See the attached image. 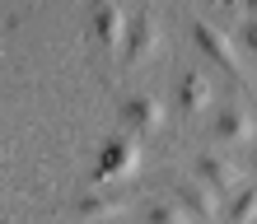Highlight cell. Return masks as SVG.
Returning <instances> with one entry per match:
<instances>
[{
  "label": "cell",
  "instance_id": "obj_1",
  "mask_svg": "<svg viewBox=\"0 0 257 224\" xmlns=\"http://www.w3.org/2000/svg\"><path fill=\"white\" fill-rule=\"evenodd\" d=\"M136 168H141V149H136V140L126 136H112L108 145H103L98 154V168H94V182H126V177H136Z\"/></svg>",
  "mask_w": 257,
  "mask_h": 224
},
{
  "label": "cell",
  "instance_id": "obj_2",
  "mask_svg": "<svg viewBox=\"0 0 257 224\" xmlns=\"http://www.w3.org/2000/svg\"><path fill=\"white\" fill-rule=\"evenodd\" d=\"M159 38H164V28L155 14H136L131 19V33H126V66H145V61H155V52H159Z\"/></svg>",
  "mask_w": 257,
  "mask_h": 224
},
{
  "label": "cell",
  "instance_id": "obj_3",
  "mask_svg": "<svg viewBox=\"0 0 257 224\" xmlns=\"http://www.w3.org/2000/svg\"><path fill=\"white\" fill-rule=\"evenodd\" d=\"M192 33H196V47H201V52L210 56V61H220V66L229 70V75H238V80H243V61H238V47H234V42L220 33L215 24L196 19V24H192Z\"/></svg>",
  "mask_w": 257,
  "mask_h": 224
},
{
  "label": "cell",
  "instance_id": "obj_4",
  "mask_svg": "<svg viewBox=\"0 0 257 224\" xmlns=\"http://www.w3.org/2000/svg\"><path fill=\"white\" fill-rule=\"evenodd\" d=\"M94 28H98V42L108 52H126V33H131V19L122 14L117 0H94Z\"/></svg>",
  "mask_w": 257,
  "mask_h": 224
},
{
  "label": "cell",
  "instance_id": "obj_5",
  "mask_svg": "<svg viewBox=\"0 0 257 224\" xmlns=\"http://www.w3.org/2000/svg\"><path fill=\"white\" fill-rule=\"evenodd\" d=\"M215 140L220 145H248V140H257L252 112L248 108H220V117H215Z\"/></svg>",
  "mask_w": 257,
  "mask_h": 224
},
{
  "label": "cell",
  "instance_id": "obj_6",
  "mask_svg": "<svg viewBox=\"0 0 257 224\" xmlns=\"http://www.w3.org/2000/svg\"><path fill=\"white\" fill-rule=\"evenodd\" d=\"M122 117H126V126L131 131H141V136H155V131L164 126V103L159 98H150V94H136L122 103Z\"/></svg>",
  "mask_w": 257,
  "mask_h": 224
},
{
  "label": "cell",
  "instance_id": "obj_7",
  "mask_svg": "<svg viewBox=\"0 0 257 224\" xmlns=\"http://www.w3.org/2000/svg\"><path fill=\"white\" fill-rule=\"evenodd\" d=\"M178 201H183L196 219H215V215H220L215 187H206L201 177H183V182H178Z\"/></svg>",
  "mask_w": 257,
  "mask_h": 224
},
{
  "label": "cell",
  "instance_id": "obj_8",
  "mask_svg": "<svg viewBox=\"0 0 257 224\" xmlns=\"http://www.w3.org/2000/svg\"><path fill=\"white\" fill-rule=\"evenodd\" d=\"M196 173H201V182H206V187H215V191H229V187L243 182L238 163H234V159H224V154H201V159H196Z\"/></svg>",
  "mask_w": 257,
  "mask_h": 224
},
{
  "label": "cell",
  "instance_id": "obj_9",
  "mask_svg": "<svg viewBox=\"0 0 257 224\" xmlns=\"http://www.w3.org/2000/svg\"><path fill=\"white\" fill-rule=\"evenodd\" d=\"M210 98H215V89H210L206 75L187 70L183 80H178V108H183V112H201V108H210Z\"/></svg>",
  "mask_w": 257,
  "mask_h": 224
},
{
  "label": "cell",
  "instance_id": "obj_10",
  "mask_svg": "<svg viewBox=\"0 0 257 224\" xmlns=\"http://www.w3.org/2000/svg\"><path fill=\"white\" fill-rule=\"evenodd\" d=\"M126 205L117 196H98V191H89V196H80V205H75V215L80 219H117Z\"/></svg>",
  "mask_w": 257,
  "mask_h": 224
},
{
  "label": "cell",
  "instance_id": "obj_11",
  "mask_svg": "<svg viewBox=\"0 0 257 224\" xmlns=\"http://www.w3.org/2000/svg\"><path fill=\"white\" fill-rule=\"evenodd\" d=\"M150 224H192L196 215L187 210L183 201H150V210H145Z\"/></svg>",
  "mask_w": 257,
  "mask_h": 224
},
{
  "label": "cell",
  "instance_id": "obj_12",
  "mask_svg": "<svg viewBox=\"0 0 257 224\" xmlns=\"http://www.w3.org/2000/svg\"><path fill=\"white\" fill-rule=\"evenodd\" d=\"M229 224H257V187H243L229 205Z\"/></svg>",
  "mask_w": 257,
  "mask_h": 224
},
{
  "label": "cell",
  "instance_id": "obj_13",
  "mask_svg": "<svg viewBox=\"0 0 257 224\" xmlns=\"http://www.w3.org/2000/svg\"><path fill=\"white\" fill-rule=\"evenodd\" d=\"M243 47L257 56V19H248V24H243Z\"/></svg>",
  "mask_w": 257,
  "mask_h": 224
},
{
  "label": "cell",
  "instance_id": "obj_14",
  "mask_svg": "<svg viewBox=\"0 0 257 224\" xmlns=\"http://www.w3.org/2000/svg\"><path fill=\"white\" fill-rule=\"evenodd\" d=\"M220 5H224V10H238V5H243V0H220Z\"/></svg>",
  "mask_w": 257,
  "mask_h": 224
},
{
  "label": "cell",
  "instance_id": "obj_15",
  "mask_svg": "<svg viewBox=\"0 0 257 224\" xmlns=\"http://www.w3.org/2000/svg\"><path fill=\"white\" fill-rule=\"evenodd\" d=\"M0 224H14V219H0Z\"/></svg>",
  "mask_w": 257,
  "mask_h": 224
}]
</instances>
